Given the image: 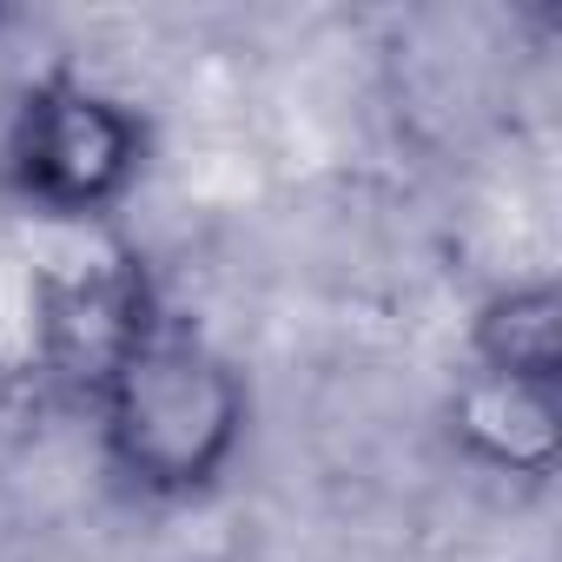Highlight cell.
<instances>
[{"label":"cell","mask_w":562,"mask_h":562,"mask_svg":"<svg viewBox=\"0 0 562 562\" xmlns=\"http://www.w3.org/2000/svg\"><path fill=\"white\" fill-rule=\"evenodd\" d=\"M245 371L179 318H159L100 384L93 424L113 476L146 503L205 496L245 443Z\"/></svg>","instance_id":"cell-1"},{"label":"cell","mask_w":562,"mask_h":562,"mask_svg":"<svg viewBox=\"0 0 562 562\" xmlns=\"http://www.w3.org/2000/svg\"><path fill=\"white\" fill-rule=\"evenodd\" d=\"M450 437L483 470L542 483L555 476V457H562V391L470 371L450 397Z\"/></svg>","instance_id":"cell-4"},{"label":"cell","mask_w":562,"mask_h":562,"mask_svg":"<svg viewBox=\"0 0 562 562\" xmlns=\"http://www.w3.org/2000/svg\"><path fill=\"white\" fill-rule=\"evenodd\" d=\"M470 371L562 391V292L549 278H522V285H503L476 305Z\"/></svg>","instance_id":"cell-5"},{"label":"cell","mask_w":562,"mask_h":562,"mask_svg":"<svg viewBox=\"0 0 562 562\" xmlns=\"http://www.w3.org/2000/svg\"><path fill=\"white\" fill-rule=\"evenodd\" d=\"M166 318L153 271L139 251L106 245L93 258H67L34 285V358L47 384L93 411L100 384L126 364V351Z\"/></svg>","instance_id":"cell-3"},{"label":"cell","mask_w":562,"mask_h":562,"mask_svg":"<svg viewBox=\"0 0 562 562\" xmlns=\"http://www.w3.org/2000/svg\"><path fill=\"white\" fill-rule=\"evenodd\" d=\"M8 27H14V14H8V8H0V34H8Z\"/></svg>","instance_id":"cell-6"},{"label":"cell","mask_w":562,"mask_h":562,"mask_svg":"<svg viewBox=\"0 0 562 562\" xmlns=\"http://www.w3.org/2000/svg\"><path fill=\"white\" fill-rule=\"evenodd\" d=\"M139 172H146L139 106L80 74L34 80L8 120V139H0L8 192L47 218H100L139 186Z\"/></svg>","instance_id":"cell-2"}]
</instances>
